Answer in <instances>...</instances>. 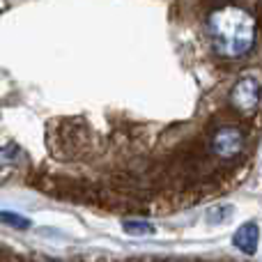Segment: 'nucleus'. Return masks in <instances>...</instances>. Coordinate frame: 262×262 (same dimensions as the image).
<instances>
[{"instance_id":"1","label":"nucleus","mask_w":262,"mask_h":262,"mask_svg":"<svg viewBox=\"0 0 262 262\" xmlns=\"http://www.w3.org/2000/svg\"><path fill=\"white\" fill-rule=\"evenodd\" d=\"M207 32L216 53L223 58H239L253 49L255 41V21L242 7H219L209 14Z\"/></svg>"},{"instance_id":"2","label":"nucleus","mask_w":262,"mask_h":262,"mask_svg":"<svg viewBox=\"0 0 262 262\" xmlns=\"http://www.w3.org/2000/svg\"><path fill=\"white\" fill-rule=\"evenodd\" d=\"M244 149V134L237 127H219L212 136V152L219 159H235Z\"/></svg>"},{"instance_id":"3","label":"nucleus","mask_w":262,"mask_h":262,"mask_svg":"<svg viewBox=\"0 0 262 262\" xmlns=\"http://www.w3.org/2000/svg\"><path fill=\"white\" fill-rule=\"evenodd\" d=\"M260 101V83L253 76H242L230 90V104L242 113H251Z\"/></svg>"},{"instance_id":"4","label":"nucleus","mask_w":262,"mask_h":262,"mask_svg":"<svg viewBox=\"0 0 262 262\" xmlns=\"http://www.w3.org/2000/svg\"><path fill=\"white\" fill-rule=\"evenodd\" d=\"M258 242H260V228H258V223H253V221L242 223L235 230V235H232L235 249H239L242 253H246V255H253L255 251H258Z\"/></svg>"},{"instance_id":"5","label":"nucleus","mask_w":262,"mask_h":262,"mask_svg":"<svg viewBox=\"0 0 262 262\" xmlns=\"http://www.w3.org/2000/svg\"><path fill=\"white\" fill-rule=\"evenodd\" d=\"M122 228L131 237H147V235H154V230H157V228L147 221H124Z\"/></svg>"},{"instance_id":"6","label":"nucleus","mask_w":262,"mask_h":262,"mask_svg":"<svg viewBox=\"0 0 262 262\" xmlns=\"http://www.w3.org/2000/svg\"><path fill=\"white\" fill-rule=\"evenodd\" d=\"M0 223H5V226H9V228H18V230L30 228V221L16 212H0Z\"/></svg>"}]
</instances>
